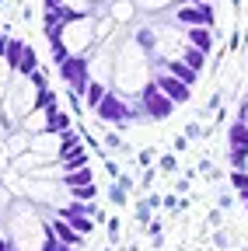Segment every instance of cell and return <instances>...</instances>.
Masks as SVG:
<instances>
[{
  "instance_id": "20",
  "label": "cell",
  "mask_w": 248,
  "mask_h": 251,
  "mask_svg": "<svg viewBox=\"0 0 248 251\" xmlns=\"http://www.w3.org/2000/svg\"><path fill=\"white\" fill-rule=\"evenodd\" d=\"M137 4H140V11H175L178 4H185V0H137Z\"/></svg>"
},
{
  "instance_id": "26",
  "label": "cell",
  "mask_w": 248,
  "mask_h": 251,
  "mask_svg": "<svg viewBox=\"0 0 248 251\" xmlns=\"http://www.w3.org/2000/svg\"><path fill=\"white\" fill-rule=\"evenodd\" d=\"M46 248H49V251H77V248H67V244H56V241H53V237H49V241H46Z\"/></svg>"
},
{
  "instance_id": "14",
  "label": "cell",
  "mask_w": 248,
  "mask_h": 251,
  "mask_svg": "<svg viewBox=\"0 0 248 251\" xmlns=\"http://www.w3.org/2000/svg\"><path fill=\"white\" fill-rule=\"evenodd\" d=\"M109 91H112L109 84H98V80H91V84H87V91H84V105H87L91 112H95V108L105 101V94H109Z\"/></svg>"
},
{
  "instance_id": "28",
  "label": "cell",
  "mask_w": 248,
  "mask_h": 251,
  "mask_svg": "<svg viewBox=\"0 0 248 251\" xmlns=\"http://www.w3.org/2000/svg\"><path fill=\"white\" fill-rule=\"evenodd\" d=\"M238 122H245V126H248V101L241 105V112H238Z\"/></svg>"
},
{
  "instance_id": "2",
  "label": "cell",
  "mask_w": 248,
  "mask_h": 251,
  "mask_svg": "<svg viewBox=\"0 0 248 251\" xmlns=\"http://www.w3.org/2000/svg\"><path fill=\"white\" fill-rule=\"evenodd\" d=\"M95 119H98V122H112V126L137 122V119H143V105H133L130 98H122L119 91H109L105 101L95 108Z\"/></svg>"
},
{
  "instance_id": "5",
  "label": "cell",
  "mask_w": 248,
  "mask_h": 251,
  "mask_svg": "<svg viewBox=\"0 0 248 251\" xmlns=\"http://www.w3.org/2000/svg\"><path fill=\"white\" fill-rule=\"evenodd\" d=\"M140 105H143V115H147L150 122H154V119L161 122V119H168V115L175 112V101H168L165 94H161V87L154 84V80L143 87V94H140Z\"/></svg>"
},
{
  "instance_id": "32",
  "label": "cell",
  "mask_w": 248,
  "mask_h": 251,
  "mask_svg": "<svg viewBox=\"0 0 248 251\" xmlns=\"http://www.w3.org/2000/svg\"><path fill=\"white\" fill-rule=\"evenodd\" d=\"M0 161H4V143H0Z\"/></svg>"
},
{
  "instance_id": "16",
  "label": "cell",
  "mask_w": 248,
  "mask_h": 251,
  "mask_svg": "<svg viewBox=\"0 0 248 251\" xmlns=\"http://www.w3.org/2000/svg\"><path fill=\"white\" fill-rule=\"evenodd\" d=\"M70 115L63 112V108H56V112H49V133H56V136H67V133H74L70 129Z\"/></svg>"
},
{
  "instance_id": "34",
  "label": "cell",
  "mask_w": 248,
  "mask_h": 251,
  "mask_svg": "<svg viewBox=\"0 0 248 251\" xmlns=\"http://www.w3.org/2000/svg\"><path fill=\"white\" fill-rule=\"evenodd\" d=\"M241 199H245V209H248V196H241Z\"/></svg>"
},
{
  "instance_id": "33",
  "label": "cell",
  "mask_w": 248,
  "mask_h": 251,
  "mask_svg": "<svg viewBox=\"0 0 248 251\" xmlns=\"http://www.w3.org/2000/svg\"><path fill=\"white\" fill-rule=\"evenodd\" d=\"M0 241H4V224H0Z\"/></svg>"
},
{
  "instance_id": "27",
  "label": "cell",
  "mask_w": 248,
  "mask_h": 251,
  "mask_svg": "<svg viewBox=\"0 0 248 251\" xmlns=\"http://www.w3.org/2000/svg\"><path fill=\"white\" fill-rule=\"evenodd\" d=\"M0 251H14V241H11L7 234H4V241H0Z\"/></svg>"
},
{
  "instance_id": "25",
  "label": "cell",
  "mask_w": 248,
  "mask_h": 251,
  "mask_svg": "<svg viewBox=\"0 0 248 251\" xmlns=\"http://www.w3.org/2000/svg\"><path fill=\"white\" fill-rule=\"evenodd\" d=\"M231 185H234V192L248 196V171H231Z\"/></svg>"
},
{
  "instance_id": "35",
  "label": "cell",
  "mask_w": 248,
  "mask_h": 251,
  "mask_svg": "<svg viewBox=\"0 0 248 251\" xmlns=\"http://www.w3.org/2000/svg\"><path fill=\"white\" fill-rule=\"evenodd\" d=\"M0 185H4V175H0Z\"/></svg>"
},
{
  "instance_id": "10",
  "label": "cell",
  "mask_w": 248,
  "mask_h": 251,
  "mask_svg": "<svg viewBox=\"0 0 248 251\" xmlns=\"http://www.w3.org/2000/svg\"><path fill=\"white\" fill-rule=\"evenodd\" d=\"M28 150H32V136L21 133V129H14V133L4 140V161H14V157H21V153H28Z\"/></svg>"
},
{
  "instance_id": "24",
  "label": "cell",
  "mask_w": 248,
  "mask_h": 251,
  "mask_svg": "<svg viewBox=\"0 0 248 251\" xmlns=\"http://www.w3.org/2000/svg\"><path fill=\"white\" fill-rule=\"evenodd\" d=\"M35 108H42V112H56V108H59V105H56V91H53V87H46V91L39 94V105H35Z\"/></svg>"
},
{
  "instance_id": "12",
  "label": "cell",
  "mask_w": 248,
  "mask_h": 251,
  "mask_svg": "<svg viewBox=\"0 0 248 251\" xmlns=\"http://www.w3.org/2000/svg\"><path fill=\"white\" fill-rule=\"evenodd\" d=\"M185 46L199 49V52H210L213 49V28H185Z\"/></svg>"
},
{
  "instance_id": "31",
  "label": "cell",
  "mask_w": 248,
  "mask_h": 251,
  "mask_svg": "<svg viewBox=\"0 0 248 251\" xmlns=\"http://www.w3.org/2000/svg\"><path fill=\"white\" fill-rule=\"evenodd\" d=\"M95 4H98V7H105V4H112V0H95Z\"/></svg>"
},
{
  "instance_id": "18",
  "label": "cell",
  "mask_w": 248,
  "mask_h": 251,
  "mask_svg": "<svg viewBox=\"0 0 248 251\" xmlns=\"http://www.w3.org/2000/svg\"><path fill=\"white\" fill-rule=\"evenodd\" d=\"M178 59H182L189 70H196V74H199V70H203V63H206V52H199V49H189V46H185Z\"/></svg>"
},
{
  "instance_id": "4",
  "label": "cell",
  "mask_w": 248,
  "mask_h": 251,
  "mask_svg": "<svg viewBox=\"0 0 248 251\" xmlns=\"http://www.w3.org/2000/svg\"><path fill=\"white\" fill-rule=\"evenodd\" d=\"M59 77L70 84L74 94H84L87 84H91V63H87V56H70L67 63H59Z\"/></svg>"
},
{
  "instance_id": "23",
  "label": "cell",
  "mask_w": 248,
  "mask_h": 251,
  "mask_svg": "<svg viewBox=\"0 0 248 251\" xmlns=\"http://www.w3.org/2000/svg\"><path fill=\"white\" fill-rule=\"evenodd\" d=\"M67 224H70V227H74V230H77L81 237H87L91 230H95V216H70Z\"/></svg>"
},
{
  "instance_id": "11",
  "label": "cell",
  "mask_w": 248,
  "mask_h": 251,
  "mask_svg": "<svg viewBox=\"0 0 248 251\" xmlns=\"http://www.w3.org/2000/svg\"><path fill=\"white\" fill-rule=\"evenodd\" d=\"M154 67L165 70V74H168V77H175V80H182V84H189V87L199 80V74H196V70H189L182 59H171V63H154Z\"/></svg>"
},
{
  "instance_id": "37",
  "label": "cell",
  "mask_w": 248,
  "mask_h": 251,
  "mask_svg": "<svg viewBox=\"0 0 248 251\" xmlns=\"http://www.w3.org/2000/svg\"><path fill=\"white\" fill-rule=\"evenodd\" d=\"M112 4H115V0H112Z\"/></svg>"
},
{
  "instance_id": "7",
  "label": "cell",
  "mask_w": 248,
  "mask_h": 251,
  "mask_svg": "<svg viewBox=\"0 0 248 251\" xmlns=\"http://www.w3.org/2000/svg\"><path fill=\"white\" fill-rule=\"evenodd\" d=\"M154 84H158V87H161V94H165L168 101H175V105H185V101L193 98V87H189V84H182V80L168 77V74H165V70H158V67H154Z\"/></svg>"
},
{
  "instance_id": "36",
  "label": "cell",
  "mask_w": 248,
  "mask_h": 251,
  "mask_svg": "<svg viewBox=\"0 0 248 251\" xmlns=\"http://www.w3.org/2000/svg\"><path fill=\"white\" fill-rule=\"evenodd\" d=\"M245 171H248V161H245Z\"/></svg>"
},
{
  "instance_id": "13",
  "label": "cell",
  "mask_w": 248,
  "mask_h": 251,
  "mask_svg": "<svg viewBox=\"0 0 248 251\" xmlns=\"http://www.w3.org/2000/svg\"><path fill=\"white\" fill-rule=\"evenodd\" d=\"M112 11V21L122 28V25H133V18H137V7H133V0H115V4L109 7Z\"/></svg>"
},
{
  "instance_id": "30",
  "label": "cell",
  "mask_w": 248,
  "mask_h": 251,
  "mask_svg": "<svg viewBox=\"0 0 248 251\" xmlns=\"http://www.w3.org/2000/svg\"><path fill=\"white\" fill-rule=\"evenodd\" d=\"M185 4H210V0H185Z\"/></svg>"
},
{
  "instance_id": "17",
  "label": "cell",
  "mask_w": 248,
  "mask_h": 251,
  "mask_svg": "<svg viewBox=\"0 0 248 251\" xmlns=\"http://www.w3.org/2000/svg\"><path fill=\"white\" fill-rule=\"evenodd\" d=\"M63 185H67V188H84V185H95V171H91V168L70 171V175L63 178Z\"/></svg>"
},
{
  "instance_id": "6",
  "label": "cell",
  "mask_w": 248,
  "mask_h": 251,
  "mask_svg": "<svg viewBox=\"0 0 248 251\" xmlns=\"http://www.w3.org/2000/svg\"><path fill=\"white\" fill-rule=\"evenodd\" d=\"M32 153L39 157L42 164H56L59 157H63V136H56V133L32 136Z\"/></svg>"
},
{
  "instance_id": "19",
  "label": "cell",
  "mask_w": 248,
  "mask_h": 251,
  "mask_svg": "<svg viewBox=\"0 0 248 251\" xmlns=\"http://www.w3.org/2000/svg\"><path fill=\"white\" fill-rule=\"evenodd\" d=\"M231 150H248V126L245 122L231 126Z\"/></svg>"
},
{
  "instance_id": "3",
  "label": "cell",
  "mask_w": 248,
  "mask_h": 251,
  "mask_svg": "<svg viewBox=\"0 0 248 251\" xmlns=\"http://www.w3.org/2000/svg\"><path fill=\"white\" fill-rule=\"evenodd\" d=\"M165 18L178 28H213V7L210 4H178Z\"/></svg>"
},
{
  "instance_id": "8",
  "label": "cell",
  "mask_w": 248,
  "mask_h": 251,
  "mask_svg": "<svg viewBox=\"0 0 248 251\" xmlns=\"http://www.w3.org/2000/svg\"><path fill=\"white\" fill-rule=\"evenodd\" d=\"M46 227H49V237H53L56 244H67V248H81V244H84V237L67 224V220H59L56 213L46 216Z\"/></svg>"
},
{
  "instance_id": "1",
  "label": "cell",
  "mask_w": 248,
  "mask_h": 251,
  "mask_svg": "<svg viewBox=\"0 0 248 251\" xmlns=\"http://www.w3.org/2000/svg\"><path fill=\"white\" fill-rule=\"evenodd\" d=\"M154 80V63L150 52L140 49L130 35L119 42L115 49V77H112V91H119L122 98H140L143 87Z\"/></svg>"
},
{
  "instance_id": "38",
  "label": "cell",
  "mask_w": 248,
  "mask_h": 251,
  "mask_svg": "<svg viewBox=\"0 0 248 251\" xmlns=\"http://www.w3.org/2000/svg\"><path fill=\"white\" fill-rule=\"evenodd\" d=\"M14 251H18V248H14Z\"/></svg>"
},
{
  "instance_id": "15",
  "label": "cell",
  "mask_w": 248,
  "mask_h": 251,
  "mask_svg": "<svg viewBox=\"0 0 248 251\" xmlns=\"http://www.w3.org/2000/svg\"><path fill=\"white\" fill-rule=\"evenodd\" d=\"M25 42L21 39H7V49H4V63H7V67L18 74V67H21V56H25Z\"/></svg>"
},
{
  "instance_id": "29",
  "label": "cell",
  "mask_w": 248,
  "mask_h": 251,
  "mask_svg": "<svg viewBox=\"0 0 248 251\" xmlns=\"http://www.w3.org/2000/svg\"><path fill=\"white\" fill-rule=\"evenodd\" d=\"M4 49H7V35L0 31V59H4Z\"/></svg>"
},
{
  "instance_id": "22",
  "label": "cell",
  "mask_w": 248,
  "mask_h": 251,
  "mask_svg": "<svg viewBox=\"0 0 248 251\" xmlns=\"http://www.w3.org/2000/svg\"><path fill=\"white\" fill-rule=\"evenodd\" d=\"M95 199H98V188H95V185L70 188V202H95Z\"/></svg>"
},
{
  "instance_id": "9",
  "label": "cell",
  "mask_w": 248,
  "mask_h": 251,
  "mask_svg": "<svg viewBox=\"0 0 248 251\" xmlns=\"http://www.w3.org/2000/svg\"><path fill=\"white\" fill-rule=\"evenodd\" d=\"M18 129H21V133H28V136H42V133H49V112H42V108L28 112V115L21 119Z\"/></svg>"
},
{
  "instance_id": "21",
  "label": "cell",
  "mask_w": 248,
  "mask_h": 251,
  "mask_svg": "<svg viewBox=\"0 0 248 251\" xmlns=\"http://www.w3.org/2000/svg\"><path fill=\"white\" fill-rule=\"evenodd\" d=\"M59 164H63V171L70 175V171H81V168H91V157L81 150V153H74V157H63V161H59Z\"/></svg>"
}]
</instances>
